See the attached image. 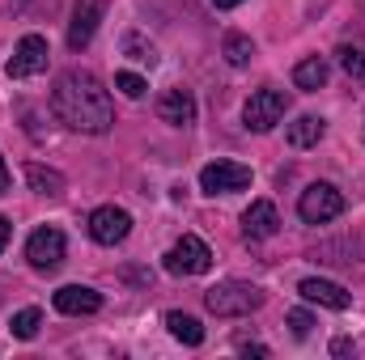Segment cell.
I'll use <instances>...</instances> for the list:
<instances>
[{
    "mask_svg": "<svg viewBox=\"0 0 365 360\" xmlns=\"http://www.w3.org/2000/svg\"><path fill=\"white\" fill-rule=\"evenodd\" d=\"M251 186V166H238V162H208L200 170V191L204 195H234V191H247Z\"/></svg>",
    "mask_w": 365,
    "mask_h": 360,
    "instance_id": "5",
    "label": "cell"
},
{
    "mask_svg": "<svg viewBox=\"0 0 365 360\" xmlns=\"http://www.w3.org/2000/svg\"><path fill=\"white\" fill-rule=\"evenodd\" d=\"M336 60H340V68H344L357 85H365V43H340V47H336Z\"/></svg>",
    "mask_w": 365,
    "mask_h": 360,
    "instance_id": "19",
    "label": "cell"
},
{
    "mask_svg": "<svg viewBox=\"0 0 365 360\" xmlns=\"http://www.w3.org/2000/svg\"><path fill=\"white\" fill-rule=\"evenodd\" d=\"M238 352H242V356H268V348H264V344H242Z\"/></svg>",
    "mask_w": 365,
    "mask_h": 360,
    "instance_id": "25",
    "label": "cell"
},
{
    "mask_svg": "<svg viewBox=\"0 0 365 360\" xmlns=\"http://www.w3.org/2000/svg\"><path fill=\"white\" fill-rule=\"evenodd\" d=\"M123 51H128L132 60H140V64H158V51H153L140 34H128V38H123Z\"/></svg>",
    "mask_w": 365,
    "mask_h": 360,
    "instance_id": "22",
    "label": "cell"
},
{
    "mask_svg": "<svg viewBox=\"0 0 365 360\" xmlns=\"http://www.w3.org/2000/svg\"><path fill=\"white\" fill-rule=\"evenodd\" d=\"M51 110L64 127L73 132H86V136H102L110 132L115 123V106H110V93L102 90V81L93 73L81 68H68L56 77V90H51Z\"/></svg>",
    "mask_w": 365,
    "mask_h": 360,
    "instance_id": "1",
    "label": "cell"
},
{
    "mask_svg": "<svg viewBox=\"0 0 365 360\" xmlns=\"http://www.w3.org/2000/svg\"><path fill=\"white\" fill-rule=\"evenodd\" d=\"M102 13H106V4H102V0H77V9H73V21H68V47H73V51L90 47V38L98 34V21H102Z\"/></svg>",
    "mask_w": 365,
    "mask_h": 360,
    "instance_id": "10",
    "label": "cell"
},
{
    "mask_svg": "<svg viewBox=\"0 0 365 360\" xmlns=\"http://www.w3.org/2000/svg\"><path fill=\"white\" fill-rule=\"evenodd\" d=\"M251 55H255V43H251L247 34H238V30H234V34H225V60H230L234 68H242Z\"/></svg>",
    "mask_w": 365,
    "mask_h": 360,
    "instance_id": "20",
    "label": "cell"
},
{
    "mask_svg": "<svg viewBox=\"0 0 365 360\" xmlns=\"http://www.w3.org/2000/svg\"><path fill=\"white\" fill-rule=\"evenodd\" d=\"M26 182H30L38 195H47V199L64 195V174H60V170H51V166H38V162H30V166H26Z\"/></svg>",
    "mask_w": 365,
    "mask_h": 360,
    "instance_id": "16",
    "label": "cell"
},
{
    "mask_svg": "<svg viewBox=\"0 0 365 360\" xmlns=\"http://www.w3.org/2000/svg\"><path fill=\"white\" fill-rule=\"evenodd\" d=\"M204 305L217 318H242V314H251V309L264 305V288L242 284V280H225V284H217V288L204 292Z\"/></svg>",
    "mask_w": 365,
    "mask_h": 360,
    "instance_id": "2",
    "label": "cell"
},
{
    "mask_svg": "<svg viewBox=\"0 0 365 360\" xmlns=\"http://www.w3.org/2000/svg\"><path fill=\"white\" fill-rule=\"evenodd\" d=\"M284 106H289V97L280 90H259V93H251L242 119H247L251 132H272L276 123H280V115H284Z\"/></svg>",
    "mask_w": 365,
    "mask_h": 360,
    "instance_id": "8",
    "label": "cell"
},
{
    "mask_svg": "<svg viewBox=\"0 0 365 360\" xmlns=\"http://www.w3.org/2000/svg\"><path fill=\"white\" fill-rule=\"evenodd\" d=\"M47 68V38L43 34H26L21 43H17V51H13V60H9V77L13 81H26V77H38Z\"/></svg>",
    "mask_w": 365,
    "mask_h": 360,
    "instance_id": "9",
    "label": "cell"
},
{
    "mask_svg": "<svg viewBox=\"0 0 365 360\" xmlns=\"http://www.w3.org/2000/svg\"><path fill=\"white\" fill-rule=\"evenodd\" d=\"M293 85L297 90H323L327 85V60L323 55H310V60H302L297 68H293Z\"/></svg>",
    "mask_w": 365,
    "mask_h": 360,
    "instance_id": "17",
    "label": "cell"
},
{
    "mask_svg": "<svg viewBox=\"0 0 365 360\" xmlns=\"http://www.w3.org/2000/svg\"><path fill=\"white\" fill-rule=\"evenodd\" d=\"M51 301H56L60 314H73V318H77V314H98V309H102V292H93V288H86V284H64Z\"/></svg>",
    "mask_w": 365,
    "mask_h": 360,
    "instance_id": "14",
    "label": "cell"
},
{
    "mask_svg": "<svg viewBox=\"0 0 365 360\" xmlns=\"http://www.w3.org/2000/svg\"><path fill=\"white\" fill-rule=\"evenodd\" d=\"M158 119L170 127H191L195 123V97L187 90H166L158 97Z\"/></svg>",
    "mask_w": 365,
    "mask_h": 360,
    "instance_id": "13",
    "label": "cell"
},
{
    "mask_svg": "<svg viewBox=\"0 0 365 360\" xmlns=\"http://www.w3.org/2000/svg\"><path fill=\"white\" fill-rule=\"evenodd\" d=\"M208 268H212V250L195 233H182V242H175L166 250V271L170 275H204Z\"/></svg>",
    "mask_w": 365,
    "mask_h": 360,
    "instance_id": "4",
    "label": "cell"
},
{
    "mask_svg": "<svg viewBox=\"0 0 365 360\" xmlns=\"http://www.w3.org/2000/svg\"><path fill=\"white\" fill-rule=\"evenodd\" d=\"M13 186V179H9V166H4V157H0V195Z\"/></svg>",
    "mask_w": 365,
    "mask_h": 360,
    "instance_id": "26",
    "label": "cell"
},
{
    "mask_svg": "<svg viewBox=\"0 0 365 360\" xmlns=\"http://www.w3.org/2000/svg\"><path fill=\"white\" fill-rule=\"evenodd\" d=\"M9 233H13V229H9V221L0 216V255H4V246H9Z\"/></svg>",
    "mask_w": 365,
    "mask_h": 360,
    "instance_id": "27",
    "label": "cell"
},
{
    "mask_svg": "<svg viewBox=\"0 0 365 360\" xmlns=\"http://www.w3.org/2000/svg\"><path fill=\"white\" fill-rule=\"evenodd\" d=\"M297 292H302L306 301H314V305H323V309H349V305H353V297H349V288H340L336 280H319V275H310V280H302V284H297Z\"/></svg>",
    "mask_w": 365,
    "mask_h": 360,
    "instance_id": "11",
    "label": "cell"
},
{
    "mask_svg": "<svg viewBox=\"0 0 365 360\" xmlns=\"http://www.w3.org/2000/svg\"><path fill=\"white\" fill-rule=\"evenodd\" d=\"M38 322H43V314L30 305V309H17V314L9 318V331H13L17 339H34V335H38Z\"/></svg>",
    "mask_w": 365,
    "mask_h": 360,
    "instance_id": "21",
    "label": "cell"
},
{
    "mask_svg": "<svg viewBox=\"0 0 365 360\" xmlns=\"http://www.w3.org/2000/svg\"><path fill=\"white\" fill-rule=\"evenodd\" d=\"M212 4H217V9H238L242 0H212Z\"/></svg>",
    "mask_w": 365,
    "mask_h": 360,
    "instance_id": "28",
    "label": "cell"
},
{
    "mask_svg": "<svg viewBox=\"0 0 365 360\" xmlns=\"http://www.w3.org/2000/svg\"><path fill=\"white\" fill-rule=\"evenodd\" d=\"M115 90H123L128 97H145L149 85H145V77H136V73H119V77H115Z\"/></svg>",
    "mask_w": 365,
    "mask_h": 360,
    "instance_id": "23",
    "label": "cell"
},
{
    "mask_svg": "<svg viewBox=\"0 0 365 360\" xmlns=\"http://www.w3.org/2000/svg\"><path fill=\"white\" fill-rule=\"evenodd\" d=\"M344 212V195L331 186V182H310L306 191H302V199H297V216L306 221V225H327V221H336Z\"/></svg>",
    "mask_w": 365,
    "mask_h": 360,
    "instance_id": "3",
    "label": "cell"
},
{
    "mask_svg": "<svg viewBox=\"0 0 365 360\" xmlns=\"http://www.w3.org/2000/svg\"><path fill=\"white\" fill-rule=\"evenodd\" d=\"M166 327H170V335L187 344V348H200L204 344V327H200V318H191V314H179V309H170L166 314Z\"/></svg>",
    "mask_w": 365,
    "mask_h": 360,
    "instance_id": "18",
    "label": "cell"
},
{
    "mask_svg": "<svg viewBox=\"0 0 365 360\" xmlns=\"http://www.w3.org/2000/svg\"><path fill=\"white\" fill-rule=\"evenodd\" d=\"M323 132H327V127H323L319 115H302V119L289 123V144H293V149H314V144L323 140Z\"/></svg>",
    "mask_w": 365,
    "mask_h": 360,
    "instance_id": "15",
    "label": "cell"
},
{
    "mask_svg": "<svg viewBox=\"0 0 365 360\" xmlns=\"http://www.w3.org/2000/svg\"><path fill=\"white\" fill-rule=\"evenodd\" d=\"M128 233H132V216L123 208L106 203V208H93L90 212V238L98 246H119Z\"/></svg>",
    "mask_w": 365,
    "mask_h": 360,
    "instance_id": "7",
    "label": "cell"
},
{
    "mask_svg": "<svg viewBox=\"0 0 365 360\" xmlns=\"http://www.w3.org/2000/svg\"><path fill=\"white\" fill-rule=\"evenodd\" d=\"M64 233L60 229H34L30 233V242H26V259H30V268H38V271H56L60 263H64Z\"/></svg>",
    "mask_w": 365,
    "mask_h": 360,
    "instance_id": "6",
    "label": "cell"
},
{
    "mask_svg": "<svg viewBox=\"0 0 365 360\" xmlns=\"http://www.w3.org/2000/svg\"><path fill=\"white\" fill-rule=\"evenodd\" d=\"M280 229V216H276V203L272 199H255L247 212H242V233L251 242H264V238H276Z\"/></svg>",
    "mask_w": 365,
    "mask_h": 360,
    "instance_id": "12",
    "label": "cell"
},
{
    "mask_svg": "<svg viewBox=\"0 0 365 360\" xmlns=\"http://www.w3.org/2000/svg\"><path fill=\"white\" fill-rule=\"evenodd\" d=\"M284 322H289V331H293L297 339H306V335H310V327H314V318H310L306 309H289V314H284Z\"/></svg>",
    "mask_w": 365,
    "mask_h": 360,
    "instance_id": "24",
    "label": "cell"
}]
</instances>
